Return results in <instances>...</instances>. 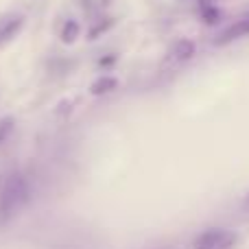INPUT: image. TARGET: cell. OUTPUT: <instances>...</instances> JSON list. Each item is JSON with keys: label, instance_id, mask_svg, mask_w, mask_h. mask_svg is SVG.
Here are the masks:
<instances>
[{"label": "cell", "instance_id": "obj_1", "mask_svg": "<svg viewBox=\"0 0 249 249\" xmlns=\"http://www.w3.org/2000/svg\"><path fill=\"white\" fill-rule=\"evenodd\" d=\"M29 199V184L20 173H11L0 179V221H7Z\"/></svg>", "mask_w": 249, "mask_h": 249}, {"label": "cell", "instance_id": "obj_2", "mask_svg": "<svg viewBox=\"0 0 249 249\" xmlns=\"http://www.w3.org/2000/svg\"><path fill=\"white\" fill-rule=\"evenodd\" d=\"M236 243V236L228 230H208L195 241V249H230Z\"/></svg>", "mask_w": 249, "mask_h": 249}, {"label": "cell", "instance_id": "obj_3", "mask_svg": "<svg viewBox=\"0 0 249 249\" xmlns=\"http://www.w3.org/2000/svg\"><path fill=\"white\" fill-rule=\"evenodd\" d=\"M24 29V16H9L4 20H0V46L13 42L20 35V31Z\"/></svg>", "mask_w": 249, "mask_h": 249}, {"label": "cell", "instance_id": "obj_4", "mask_svg": "<svg viewBox=\"0 0 249 249\" xmlns=\"http://www.w3.org/2000/svg\"><path fill=\"white\" fill-rule=\"evenodd\" d=\"M114 90H118V79L112 77V74H103V77H99L96 81H92V86H90V94L92 96L112 94Z\"/></svg>", "mask_w": 249, "mask_h": 249}, {"label": "cell", "instance_id": "obj_5", "mask_svg": "<svg viewBox=\"0 0 249 249\" xmlns=\"http://www.w3.org/2000/svg\"><path fill=\"white\" fill-rule=\"evenodd\" d=\"M243 35H249V16L238 20L236 24H232L228 31H223V35L216 39V44L223 46V44H230L232 39H238V37H243Z\"/></svg>", "mask_w": 249, "mask_h": 249}, {"label": "cell", "instance_id": "obj_6", "mask_svg": "<svg viewBox=\"0 0 249 249\" xmlns=\"http://www.w3.org/2000/svg\"><path fill=\"white\" fill-rule=\"evenodd\" d=\"M79 35H81V24L74 20H68L64 24V29H61L59 39H61V44H74L79 39Z\"/></svg>", "mask_w": 249, "mask_h": 249}, {"label": "cell", "instance_id": "obj_7", "mask_svg": "<svg viewBox=\"0 0 249 249\" xmlns=\"http://www.w3.org/2000/svg\"><path fill=\"white\" fill-rule=\"evenodd\" d=\"M193 55H195V44L190 42V39H179V42L173 46V57H175V59L186 61Z\"/></svg>", "mask_w": 249, "mask_h": 249}, {"label": "cell", "instance_id": "obj_8", "mask_svg": "<svg viewBox=\"0 0 249 249\" xmlns=\"http://www.w3.org/2000/svg\"><path fill=\"white\" fill-rule=\"evenodd\" d=\"M13 127H16V118L13 116H4V118H0V146L7 142V138L11 136V131H13Z\"/></svg>", "mask_w": 249, "mask_h": 249}, {"label": "cell", "instance_id": "obj_9", "mask_svg": "<svg viewBox=\"0 0 249 249\" xmlns=\"http://www.w3.org/2000/svg\"><path fill=\"white\" fill-rule=\"evenodd\" d=\"M221 18V11L214 7V4H206V7H201V20L206 22V24H216Z\"/></svg>", "mask_w": 249, "mask_h": 249}, {"label": "cell", "instance_id": "obj_10", "mask_svg": "<svg viewBox=\"0 0 249 249\" xmlns=\"http://www.w3.org/2000/svg\"><path fill=\"white\" fill-rule=\"evenodd\" d=\"M109 26H114V20H105V22H99V24H96L94 29H90V33H88V35H90V39H96V37H99L101 33H105V31H107Z\"/></svg>", "mask_w": 249, "mask_h": 249}, {"label": "cell", "instance_id": "obj_11", "mask_svg": "<svg viewBox=\"0 0 249 249\" xmlns=\"http://www.w3.org/2000/svg\"><path fill=\"white\" fill-rule=\"evenodd\" d=\"M116 59H118L116 55H107V57H101V59H99V66H101V68H109V66H114V64H116Z\"/></svg>", "mask_w": 249, "mask_h": 249}]
</instances>
